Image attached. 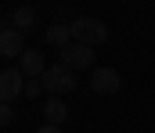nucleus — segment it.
Wrapping results in <instances>:
<instances>
[{
  "mask_svg": "<svg viewBox=\"0 0 155 133\" xmlns=\"http://www.w3.org/2000/svg\"><path fill=\"white\" fill-rule=\"evenodd\" d=\"M33 22H36V11L33 7H15L11 11V29L25 33V29H33Z\"/></svg>",
  "mask_w": 155,
  "mask_h": 133,
  "instance_id": "10",
  "label": "nucleus"
},
{
  "mask_svg": "<svg viewBox=\"0 0 155 133\" xmlns=\"http://www.w3.org/2000/svg\"><path fill=\"white\" fill-rule=\"evenodd\" d=\"M58 61L69 65L72 72H76V68H90V72H94V47H87V43H69L65 50H61Z\"/></svg>",
  "mask_w": 155,
  "mask_h": 133,
  "instance_id": "4",
  "label": "nucleus"
},
{
  "mask_svg": "<svg viewBox=\"0 0 155 133\" xmlns=\"http://www.w3.org/2000/svg\"><path fill=\"white\" fill-rule=\"evenodd\" d=\"M43 115H47V122H51V126H61V122L69 119V104H65L61 97H47V104H43Z\"/></svg>",
  "mask_w": 155,
  "mask_h": 133,
  "instance_id": "9",
  "label": "nucleus"
},
{
  "mask_svg": "<svg viewBox=\"0 0 155 133\" xmlns=\"http://www.w3.org/2000/svg\"><path fill=\"white\" fill-rule=\"evenodd\" d=\"M25 93V76H22V68H4L0 72V97L11 104L15 97H22Z\"/></svg>",
  "mask_w": 155,
  "mask_h": 133,
  "instance_id": "5",
  "label": "nucleus"
},
{
  "mask_svg": "<svg viewBox=\"0 0 155 133\" xmlns=\"http://www.w3.org/2000/svg\"><path fill=\"white\" fill-rule=\"evenodd\" d=\"M119 87H123V76H119L116 68L101 65V68H94V72H90V90H94V93L112 97V93H119Z\"/></svg>",
  "mask_w": 155,
  "mask_h": 133,
  "instance_id": "3",
  "label": "nucleus"
},
{
  "mask_svg": "<svg viewBox=\"0 0 155 133\" xmlns=\"http://www.w3.org/2000/svg\"><path fill=\"white\" fill-rule=\"evenodd\" d=\"M47 40H51V47H58V50H65L69 43H76L72 40V22H51Z\"/></svg>",
  "mask_w": 155,
  "mask_h": 133,
  "instance_id": "8",
  "label": "nucleus"
},
{
  "mask_svg": "<svg viewBox=\"0 0 155 133\" xmlns=\"http://www.w3.org/2000/svg\"><path fill=\"white\" fill-rule=\"evenodd\" d=\"M18 61H22L18 68H22V76H25V79H40V76L47 72V61H43V54H40L36 47H29V50H25Z\"/></svg>",
  "mask_w": 155,
  "mask_h": 133,
  "instance_id": "6",
  "label": "nucleus"
},
{
  "mask_svg": "<svg viewBox=\"0 0 155 133\" xmlns=\"http://www.w3.org/2000/svg\"><path fill=\"white\" fill-rule=\"evenodd\" d=\"M0 122H4V126H11V122H15V112H11V104H7V101H4V108H0Z\"/></svg>",
  "mask_w": 155,
  "mask_h": 133,
  "instance_id": "12",
  "label": "nucleus"
},
{
  "mask_svg": "<svg viewBox=\"0 0 155 133\" xmlns=\"http://www.w3.org/2000/svg\"><path fill=\"white\" fill-rule=\"evenodd\" d=\"M40 93H47L43 79H25V97H40Z\"/></svg>",
  "mask_w": 155,
  "mask_h": 133,
  "instance_id": "11",
  "label": "nucleus"
},
{
  "mask_svg": "<svg viewBox=\"0 0 155 133\" xmlns=\"http://www.w3.org/2000/svg\"><path fill=\"white\" fill-rule=\"evenodd\" d=\"M25 50H29V47H22V33H18V29L7 25V29L0 33V54H4V58H22Z\"/></svg>",
  "mask_w": 155,
  "mask_h": 133,
  "instance_id": "7",
  "label": "nucleus"
},
{
  "mask_svg": "<svg viewBox=\"0 0 155 133\" xmlns=\"http://www.w3.org/2000/svg\"><path fill=\"white\" fill-rule=\"evenodd\" d=\"M43 79V87H47V93L51 97H65V93H72L76 90V72L69 68V65H47V72L40 76Z\"/></svg>",
  "mask_w": 155,
  "mask_h": 133,
  "instance_id": "2",
  "label": "nucleus"
},
{
  "mask_svg": "<svg viewBox=\"0 0 155 133\" xmlns=\"http://www.w3.org/2000/svg\"><path fill=\"white\" fill-rule=\"evenodd\" d=\"M36 133H61V126H51V122H47V126H40Z\"/></svg>",
  "mask_w": 155,
  "mask_h": 133,
  "instance_id": "13",
  "label": "nucleus"
},
{
  "mask_svg": "<svg viewBox=\"0 0 155 133\" xmlns=\"http://www.w3.org/2000/svg\"><path fill=\"white\" fill-rule=\"evenodd\" d=\"M72 40L87 43V47H101V43H108V25L94 14H83V18L72 22Z\"/></svg>",
  "mask_w": 155,
  "mask_h": 133,
  "instance_id": "1",
  "label": "nucleus"
}]
</instances>
